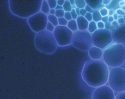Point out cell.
Returning <instances> with one entry per match:
<instances>
[{
	"label": "cell",
	"instance_id": "27",
	"mask_svg": "<svg viewBox=\"0 0 125 99\" xmlns=\"http://www.w3.org/2000/svg\"><path fill=\"white\" fill-rule=\"evenodd\" d=\"M54 26L49 22H48L46 26L47 30L50 32H53L55 29Z\"/></svg>",
	"mask_w": 125,
	"mask_h": 99
},
{
	"label": "cell",
	"instance_id": "44",
	"mask_svg": "<svg viewBox=\"0 0 125 99\" xmlns=\"http://www.w3.org/2000/svg\"><path fill=\"white\" fill-rule=\"evenodd\" d=\"M113 17L114 19V20L115 21L117 20L118 19V15L116 13H115L113 15Z\"/></svg>",
	"mask_w": 125,
	"mask_h": 99
},
{
	"label": "cell",
	"instance_id": "37",
	"mask_svg": "<svg viewBox=\"0 0 125 99\" xmlns=\"http://www.w3.org/2000/svg\"><path fill=\"white\" fill-rule=\"evenodd\" d=\"M108 16L102 17L101 21L105 24L108 22Z\"/></svg>",
	"mask_w": 125,
	"mask_h": 99
},
{
	"label": "cell",
	"instance_id": "47",
	"mask_svg": "<svg viewBox=\"0 0 125 99\" xmlns=\"http://www.w3.org/2000/svg\"><path fill=\"white\" fill-rule=\"evenodd\" d=\"M63 7L62 6H59L57 4L55 9L56 10L63 9Z\"/></svg>",
	"mask_w": 125,
	"mask_h": 99
},
{
	"label": "cell",
	"instance_id": "19",
	"mask_svg": "<svg viewBox=\"0 0 125 99\" xmlns=\"http://www.w3.org/2000/svg\"><path fill=\"white\" fill-rule=\"evenodd\" d=\"M97 29V23L93 21L89 23L87 30L89 32L92 34Z\"/></svg>",
	"mask_w": 125,
	"mask_h": 99
},
{
	"label": "cell",
	"instance_id": "33",
	"mask_svg": "<svg viewBox=\"0 0 125 99\" xmlns=\"http://www.w3.org/2000/svg\"><path fill=\"white\" fill-rule=\"evenodd\" d=\"M117 22L119 25H121L125 23L124 18L123 16H121V17H118Z\"/></svg>",
	"mask_w": 125,
	"mask_h": 99
},
{
	"label": "cell",
	"instance_id": "43",
	"mask_svg": "<svg viewBox=\"0 0 125 99\" xmlns=\"http://www.w3.org/2000/svg\"><path fill=\"white\" fill-rule=\"evenodd\" d=\"M55 12L56 10L55 9H51L50 10L49 13L50 14L52 15H55Z\"/></svg>",
	"mask_w": 125,
	"mask_h": 99
},
{
	"label": "cell",
	"instance_id": "40",
	"mask_svg": "<svg viewBox=\"0 0 125 99\" xmlns=\"http://www.w3.org/2000/svg\"><path fill=\"white\" fill-rule=\"evenodd\" d=\"M65 1V0H57V4L62 6L64 5Z\"/></svg>",
	"mask_w": 125,
	"mask_h": 99
},
{
	"label": "cell",
	"instance_id": "8",
	"mask_svg": "<svg viewBox=\"0 0 125 99\" xmlns=\"http://www.w3.org/2000/svg\"><path fill=\"white\" fill-rule=\"evenodd\" d=\"M73 32L67 26L55 27L53 34L58 45L66 46L72 44Z\"/></svg>",
	"mask_w": 125,
	"mask_h": 99
},
{
	"label": "cell",
	"instance_id": "11",
	"mask_svg": "<svg viewBox=\"0 0 125 99\" xmlns=\"http://www.w3.org/2000/svg\"><path fill=\"white\" fill-rule=\"evenodd\" d=\"M111 32L114 42L121 45L125 44V23L119 25Z\"/></svg>",
	"mask_w": 125,
	"mask_h": 99
},
{
	"label": "cell",
	"instance_id": "23",
	"mask_svg": "<svg viewBox=\"0 0 125 99\" xmlns=\"http://www.w3.org/2000/svg\"><path fill=\"white\" fill-rule=\"evenodd\" d=\"M58 25L61 26H67L68 21L64 17L58 18Z\"/></svg>",
	"mask_w": 125,
	"mask_h": 99
},
{
	"label": "cell",
	"instance_id": "7",
	"mask_svg": "<svg viewBox=\"0 0 125 99\" xmlns=\"http://www.w3.org/2000/svg\"><path fill=\"white\" fill-rule=\"evenodd\" d=\"M92 36L93 46L102 50L106 48L113 42L111 32L105 29H98Z\"/></svg>",
	"mask_w": 125,
	"mask_h": 99
},
{
	"label": "cell",
	"instance_id": "16",
	"mask_svg": "<svg viewBox=\"0 0 125 99\" xmlns=\"http://www.w3.org/2000/svg\"><path fill=\"white\" fill-rule=\"evenodd\" d=\"M92 14L93 21L97 23L101 21L102 17L100 13L99 10H95Z\"/></svg>",
	"mask_w": 125,
	"mask_h": 99
},
{
	"label": "cell",
	"instance_id": "2",
	"mask_svg": "<svg viewBox=\"0 0 125 99\" xmlns=\"http://www.w3.org/2000/svg\"><path fill=\"white\" fill-rule=\"evenodd\" d=\"M42 0H9V7L13 15L23 18H29L39 12Z\"/></svg>",
	"mask_w": 125,
	"mask_h": 99
},
{
	"label": "cell",
	"instance_id": "12",
	"mask_svg": "<svg viewBox=\"0 0 125 99\" xmlns=\"http://www.w3.org/2000/svg\"><path fill=\"white\" fill-rule=\"evenodd\" d=\"M88 51L89 55L92 60H99L102 57L103 51L97 47L93 46Z\"/></svg>",
	"mask_w": 125,
	"mask_h": 99
},
{
	"label": "cell",
	"instance_id": "36",
	"mask_svg": "<svg viewBox=\"0 0 125 99\" xmlns=\"http://www.w3.org/2000/svg\"><path fill=\"white\" fill-rule=\"evenodd\" d=\"M87 12L85 8L80 9V15L81 16L84 17Z\"/></svg>",
	"mask_w": 125,
	"mask_h": 99
},
{
	"label": "cell",
	"instance_id": "21",
	"mask_svg": "<svg viewBox=\"0 0 125 99\" xmlns=\"http://www.w3.org/2000/svg\"><path fill=\"white\" fill-rule=\"evenodd\" d=\"M62 7L63 9L65 12H70L72 9V6L69 0H65V3Z\"/></svg>",
	"mask_w": 125,
	"mask_h": 99
},
{
	"label": "cell",
	"instance_id": "24",
	"mask_svg": "<svg viewBox=\"0 0 125 99\" xmlns=\"http://www.w3.org/2000/svg\"><path fill=\"white\" fill-rule=\"evenodd\" d=\"M65 12L63 9L56 10L55 15L58 18L64 17Z\"/></svg>",
	"mask_w": 125,
	"mask_h": 99
},
{
	"label": "cell",
	"instance_id": "25",
	"mask_svg": "<svg viewBox=\"0 0 125 99\" xmlns=\"http://www.w3.org/2000/svg\"><path fill=\"white\" fill-rule=\"evenodd\" d=\"M100 13L102 17L108 16L109 10L106 7H104L100 10Z\"/></svg>",
	"mask_w": 125,
	"mask_h": 99
},
{
	"label": "cell",
	"instance_id": "45",
	"mask_svg": "<svg viewBox=\"0 0 125 99\" xmlns=\"http://www.w3.org/2000/svg\"><path fill=\"white\" fill-rule=\"evenodd\" d=\"M115 13L114 11L112 10H109V11L108 16H112Z\"/></svg>",
	"mask_w": 125,
	"mask_h": 99
},
{
	"label": "cell",
	"instance_id": "34",
	"mask_svg": "<svg viewBox=\"0 0 125 99\" xmlns=\"http://www.w3.org/2000/svg\"><path fill=\"white\" fill-rule=\"evenodd\" d=\"M115 13L118 15L122 16H124L125 14V12L121 8L118 9L116 10Z\"/></svg>",
	"mask_w": 125,
	"mask_h": 99
},
{
	"label": "cell",
	"instance_id": "5",
	"mask_svg": "<svg viewBox=\"0 0 125 99\" xmlns=\"http://www.w3.org/2000/svg\"><path fill=\"white\" fill-rule=\"evenodd\" d=\"M108 81L114 91H125V69L120 67L112 68L109 71Z\"/></svg>",
	"mask_w": 125,
	"mask_h": 99
},
{
	"label": "cell",
	"instance_id": "18",
	"mask_svg": "<svg viewBox=\"0 0 125 99\" xmlns=\"http://www.w3.org/2000/svg\"><path fill=\"white\" fill-rule=\"evenodd\" d=\"M41 9L42 12L45 14H47L49 13L50 8L47 1L43 0Z\"/></svg>",
	"mask_w": 125,
	"mask_h": 99
},
{
	"label": "cell",
	"instance_id": "39",
	"mask_svg": "<svg viewBox=\"0 0 125 99\" xmlns=\"http://www.w3.org/2000/svg\"><path fill=\"white\" fill-rule=\"evenodd\" d=\"M111 25L115 28L118 26L119 25L116 21L114 20L111 23Z\"/></svg>",
	"mask_w": 125,
	"mask_h": 99
},
{
	"label": "cell",
	"instance_id": "32",
	"mask_svg": "<svg viewBox=\"0 0 125 99\" xmlns=\"http://www.w3.org/2000/svg\"><path fill=\"white\" fill-rule=\"evenodd\" d=\"M70 13L72 18L73 19L76 20L78 18V16L76 13L75 9H72Z\"/></svg>",
	"mask_w": 125,
	"mask_h": 99
},
{
	"label": "cell",
	"instance_id": "15",
	"mask_svg": "<svg viewBox=\"0 0 125 99\" xmlns=\"http://www.w3.org/2000/svg\"><path fill=\"white\" fill-rule=\"evenodd\" d=\"M67 26L73 32L78 30L76 20L72 19L68 21Z\"/></svg>",
	"mask_w": 125,
	"mask_h": 99
},
{
	"label": "cell",
	"instance_id": "46",
	"mask_svg": "<svg viewBox=\"0 0 125 99\" xmlns=\"http://www.w3.org/2000/svg\"><path fill=\"white\" fill-rule=\"evenodd\" d=\"M75 12L78 16H80V9L76 8L75 9Z\"/></svg>",
	"mask_w": 125,
	"mask_h": 99
},
{
	"label": "cell",
	"instance_id": "49",
	"mask_svg": "<svg viewBox=\"0 0 125 99\" xmlns=\"http://www.w3.org/2000/svg\"><path fill=\"white\" fill-rule=\"evenodd\" d=\"M69 1L72 6L75 5V0H69Z\"/></svg>",
	"mask_w": 125,
	"mask_h": 99
},
{
	"label": "cell",
	"instance_id": "26",
	"mask_svg": "<svg viewBox=\"0 0 125 99\" xmlns=\"http://www.w3.org/2000/svg\"><path fill=\"white\" fill-rule=\"evenodd\" d=\"M50 8L55 9L57 5L56 0H48L47 1Z\"/></svg>",
	"mask_w": 125,
	"mask_h": 99
},
{
	"label": "cell",
	"instance_id": "10",
	"mask_svg": "<svg viewBox=\"0 0 125 99\" xmlns=\"http://www.w3.org/2000/svg\"><path fill=\"white\" fill-rule=\"evenodd\" d=\"M114 91L108 86L104 85L97 87L93 91L92 99H115Z\"/></svg>",
	"mask_w": 125,
	"mask_h": 99
},
{
	"label": "cell",
	"instance_id": "22",
	"mask_svg": "<svg viewBox=\"0 0 125 99\" xmlns=\"http://www.w3.org/2000/svg\"><path fill=\"white\" fill-rule=\"evenodd\" d=\"M75 5L77 8L81 9L85 8L87 4L85 0H75Z\"/></svg>",
	"mask_w": 125,
	"mask_h": 99
},
{
	"label": "cell",
	"instance_id": "14",
	"mask_svg": "<svg viewBox=\"0 0 125 99\" xmlns=\"http://www.w3.org/2000/svg\"><path fill=\"white\" fill-rule=\"evenodd\" d=\"M87 5L94 10H100L105 6L102 4L103 0H85Z\"/></svg>",
	"mask_w": 125,
	"mask_h": 99
},
{
	"label": "cell",
	"instance_id": "42",
	"mask_svg": "<svg viewBox=\"0 0 125 99\" xmlns=\"http://www.w3.org/2000/svg\"><path fill=\"white\" fill-rule=\"evenodd\" d=\"M114 20V19L113 16H110L109 17L108 19V22L110 23H112Z\"/></svg>",
	"mask_w": 125,
	"mask_h": 99
},
{
	"label": "cell",
	"instance_id": "41",
	"mask_svg": "<svg viewBox=\"0 0 125 99\" xmlns=\"http://www.w3.org/2000/svg\"><path fill=\"white\" fill-rule=\"evenodd\" d=\"M111 2V0H103L102 4L104 5L107 6L109 5Z\"/></svg>",
	"mask_w": 125,
	"mask_h": 99
},
{
	"label": "cell",
	"instance_id": "4",
	"mask_svg": "<svg viewBox=\"0 0 125 99\" xmlns=\"http://www.w3.org/2000/svg\"><path fill=\"white\" fill-rule=\"evenodd\" d=\"M34 44L35 48L38 51L48 54L54 53L58 46L53 34L45 30L36 34Z\"/></svg>",
	"mask_w": 125,
	"mask_h": 99
},
{
	"label": "cell",
	"instance_id": "13",
	"mask_svg": "<svg viewBox=\"0 0 125 99\" xmlns=\"http://www.w3.org/2000/svg\"><path fill=\"white\" fill-rule=\"evenodd\" d=\"M78 30L84 31L88 30L89 22L84 17L78 16L76 20Z\"/></svg>",
	"mask_w": 125,
	"mask_h": 99
},
{
	"label": "cell",
	"instance_id": "50",
	"mask_svg": "<svg viewBox=\"0 0 125 99\" xmlns=\"http://www.w3.org/2000/svg\"><path fill=\"white\" fill-rule=\"evenodd\" d=\"M121 9L125 12V5L121 7Z\"/></svg>",
	"mask_w": 125,
	"mask_h": 99
},
{
	"label": "cell",
	"instance_id": "20",
	"mask_svg": "<svg viewBox=\"0 0 125 99\" xmlns=\"http://www.w3.org/2000/svg\"><path fill=\"white\" fill-rule=\"evenodd\" d=\"M49 21L54 27L58 26V18L55 15L49 14L48 16Z\"/></svg>",
	"mask_w": 125,
	"mask_h": 99
},
{
	"label": "cell",
	"instance_id": "51",
	"mask_svg": "<svg viewBox=\"0 0 125 99\" xmlns=\"http://www.w3.org/2000/svg\"><path fill=\"white\" fill-rule=\"evenodd\" d=\"M76 6L75 5L73 6H72V9H75L76 8Z\"/></svg>",
	"mask_w": 125,
	"mask_h": 99
},
{
	"label": "cell",
	"instance_id": "9",
	"mask_svg": "<svg viewBox=\"0 0 125 99\" xmlns=\"http://www.w3.org/2000/svg\"><path fill=\"white\" fill-rule=\"evenodd\" d=\"M48 20L46 14L39 12L29 18L27 22L31 29L34 32L37 33L45 30Z\"/></svg>",
	"mask_w": 125,
	"mask_h": 99
},
{
	"label": "cell",
	"instance_id": "35",
	"mask_svg": "<svg viewBox=\"0 0 125 99\" xmlns=\"http://www.w3.org/2000/svg\"><path fill=\"white\" fill-rule=\"evenodd\" d=\"M85 9L87 12L92 13L94 10L91 8L90 6L87 4Z\"/></svg>",
	"mask_w": 125,
	"mask_h": 99
},
{
	"label": "cell",
	"instance_id": "1",
	"mask_svg": "<svg viewBox=\"0 0 125 99\" xmlns=\"http://www.w3.org/2000/svg\"><path fill=\"white\" fill-rule=\"evenodd\" d=\"M109 72L108 66L104 61L92 60L85 63L81 76L83 80L88 85L97 88L107 83Z\"/></svg>",
	"mask_w": 125,
	"mask_h": 99
},
{
	"label": "cell",
	"instance_id": "6",
	"mask_svg": "<svg viewBox=\"0 0 125 99\" xmlns=\"http://www.w3.org/2000/svg\"><path fill=\"white\" fill-rule=\"evenodd\" d=\"M71 44L73 47L82 52L89 51L93 46L92 34L87 30H78L73 32Z\"/></svg>",
	"mask_w": 125,
	"mask_h": 99
},
{
	"label": "cell",
	"instance_id": "28",
	"mask_svg": "<svg viewBox=\"0 0 125 99\" xmlns=\"http://www.w3.org/2000/svg\"><path fill=\"white\" fill-rule=\"evenodd\" d=\"M115 99H125V91L118 93Z\"/></svg>",
	"mask_w": 125,
	"mask_h": 99
},
{
	"label": "cell",
	"instance_id": "53",
	"mask_svg": "<svg viewBox=\"0 0 125 99\" xmlns=\"http://www.w3.org/2000/svg\"><path fill=\"white\" fill-rule=\"evenodd\" d=\"M124 18H125V15H124Z\"/></svg>",
	"mask_w": 125,
	"mask_h": 99
},
{
	"label": "cell",
	"instance_id": "29",
	"mask_svg": "<svg viewBox=\"0 0 125 99\" xmlns=\"http://www.w3.org/2000/svg\"><path fill=\"white\" fill-rule=\"evenodd\" d=\"M84 17L89 22L93 21L92 13L87 12Z\"/></svg>",
	"mask_w": 125,
	"mask_h": 99
},
{
	"label": "cell",
	"instance_id": "48",
	"mask_svg": "<svg viewBox=\"0 0 125 99\" xmlns=\"http://www.w3.org/2000/svg\"><path fill=\"white\" fill-rule=\"evenodd\" d=\"M125 5V1H120L119 3V5L120 7H121Z\"/></svg>",
	"mask_w": 125,
	"mask_h": 99
},
{
	"label": "cell",
	"instance_id": "31",
	"mask_svg": "<svg viewBox=\"0 0 125 99\" xmlns=\"http://www.w3.org/2000/svg\"><path fill=\"white\" fill-rule=\"evenodd\" d=\"M98 29H105V24L102 21L97 23Z\"/></svg>",
	"mask_w": 125,
	"mask_h": 99
},
{
	"label": "cell",
	"instance_id": "3",
	"mask_svg": "<svg viewBox=\"0 0 125 99\" xmlns=\"http://www.w3.org/2000/svg\"><path fill=\"white\" fill-rule=\"evenodd\" d=\"M102 57L108 66L112 68L120 67L125 61V47L123 45L111 44L104 49Z\"/></svg>",
	"mask_w": 125,
	"mask_h": 99
},
{
	"label": "cell",
	"instance_id": "17",
	"mask_svg": "<svg viewBox=\"0 0 125 99\" xmlns=\"http://www.w3.org/2000/svg\"><path fill=\"white\" fill-rule=\"evenodd\" d=\"M120 1L119 0H113L111 1L110 4L108 5L105 6V7L108 9L112 10H114V9L117 8L119 5V3Z\"/></svg>",
	"mask_w": 125,
	"mask_h": 99
},
{
	"label": "cell",
	"instance_id": "38",
	"mask_svg": "<svg viewBox=\"0 0 125 99\" xmlns=\"http://www.w3.org/2000/svg\"><path fill=\"white\" fill-rule=\"evenodd\" d=\"M111 24V23H110L108 22L105 23V29L110 30Z\"/></svg>",
	"mask_w": 125,
	"mask_h": 99
},
{
	"label": "cell",
	"instance_id": "52",
	"mask_svg": "<svg viewBox=\"0 0 125 99\" xmlns=\"http://www.w3.org/2000/svg\"><path fill=\"white\" fill-rule=\"evenodd\" d=\"M123 68L124 69H125V61L124 63V64L123 65Z\"/></svg>",
	"mask_w": 125,
	"mask_h": 99
},
{
	"label": "cell",
	"instance_id": "30",
	"mask_svg": "<svg viewBox=\"0 0 125 99\" xmlns=\"http://www.w3.org/2000/svg\"><path fill=\"white\" fill-rule=\"evenodd\" d=\"M64 17L68 21L73 19L70 12H65Z\"/></svg>",
	"mask_w": 125,
	"mask_h": 99
}]
</instances>
